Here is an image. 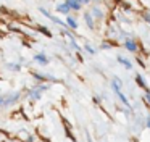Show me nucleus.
Segmentation results:
<instances>
[{
    "mask_svg": "<svg viewBox=\"0 0 150 142\" xmlns=\"http://www.w3.org/2000/svg\"><path fill=\"white\" fill-rule=\"evenodd\" d=\"M66 24H68V28H71V29H78V21H76L74 18H71V16L66 18Z\"/></svg>",
    "mask_w": 150,
    "mask_h": 142,
    "instance_id": "nucleus-8",
    "label": "nucleus"
},
{
    "mask_svg": "<svg viewBox=\"0 0 150 142\" xmlns=\"http://www.w3.org/2000/svg\"><path fill=\"white\" fill-rule=\"evenodd\" d=\"M34 58H36V60L39 61V63H42V65H47V63H49V58H47L44 53H39V55H36Z\"/></svg>",
    "mask_w": 150,
    "mask_h": 142,
    "instance_id": "nucleus-9",
    "label": "nucleus"
},
{
    "mask_svg": "<svg viewBox=\"0 0 150 142\" xmlns=\"http://www.w3.org/2000/svg\"><path fill=\"white\" fill-rule=\"evenodd\" d=\"M84 21H86V24H87L89 29H94L95 28V21H94V16H92L91 11H86L84 13Z\"/></svg>",
    "mask_w": 150,
    "mask_h": 142,
    "instance_id": "nucleus-2",
    "label": "nucleus"
},
{
    "mask_svg": "<svg viewBox=\"0 0 150 142\" xmlns=\"http://www.w3.org/2000/svg\"><path fill=\"white\" fill-rule=\"evenodd\" d=\"M147 124H149V128H150V119H147Z\"/></svg>",
    "mask_w": 150,
    "mask_h": 142,
    "instance_id": "nucleus-17",
    "label": "nucleus"
},
{
    "mask_svg": "<svg viewBox=\"0 0 150 142\" xmlns=\"http://www.w3.org/2000/svg\"><path fill=\"white\" fill-rule=\"evenodd\" d=\"M113 89H115V92H116V95L120 97V100L123 102V105L129 107V102H127L126 95H124V94L121 92V89H120V81H118V79H113Z\"/></svg>",
    "mask_w": 150,
    "mask_h": 142,
    "instance_id": "nucleus-1",
    "label": "nucleus"
},
{
    "mask_svg": "<svg viewBox=\"0 0 150 142\" xmlns=\"http://www.w3.org/2000/svg\"><path fill=\"white\" fill-rule=\"evenodd\" d=\"M57 11L63 13V15H68V13L71 11V8H69V6L66 5V2H65V3H58V5H57Z\"/></svg>",
    "mask_w": 150,
    "mask_h": 142,
    "instance_id": "nucleus-4",
    "label": "nucleus"
},
{
    "mask_svg": "<svg viewBox=\"0 0 150 142\" xmlns=\"http://www.w3.org/2000/svg\"><path fill=\"white\" fill-rule=\"evenodd\" d=\"M118 61H120L121 65H124V66H126L127 70H131V68H132V65H131V61H129V60H126V58H123L121 55L118 57Z\"/></svg>",
    "mask_w": 150,
    "mask_h": 142,
    "instance_id": "nucleus-10",
    "label": "nucleus"
},
{
    "mask_svg": "<svg viewBox=\"0 0 150 142\" xmlns=\"http://www.w3.org/2000/svg\"><path fill=\"white\" fill-rule=\"evenodd\" d=\"M124 45H126V48H127V50H131V52H137V44L132 40V39H126Z\"/></svg>",
    "mask_w": 150,
    "mask_h": 142,
    "instance_id": "nucleus-6",
    "label": "nucleus"
},
{
    "mask_svg": "<svg viewBox=\"0 0 150 142\" xmlns=\"http://www.w3.org/2000/svg\"><path fill=\"white\" fill-rule=\"evenodd\" d=\"M65 2H66V5H68L71 10H74V11H79V10H81L82 3L79 2V0H65Z\"/></svg>",
    "mask_w": 150,
    "mask_h": 142,
    "instance_id": "nucleus-3",
    "label": "nucleus"
},
{
    "mask_svg": "<svg viewBox=\"0 0 150 142\" xmlns=\"http://www.w3.org/2000/svg\"><path fill=\"white\" fill-rule=\"evenodd\" d=\"M18 99H20V94H15V95H13V94H10V95H7L4 105H11V103H15Z\"/></svg>",
    "mask_w": 150,
    "mask_h": 142,
    "instance_id": "nucleus-7",
    "label": "nucleus"
},
{
    "mask_svg": "<svg viewBox=\"0 0 150 142\" xmlns=\"http://www.w3.org/2000/svg\"><path fill=\"white\" fill-rule=\"evenodd\" d=\"M81 3H91V0H79Z\"/></svg>",
    "mask_w": 150,
    "mask_h": 142,
    "instance_id": "nucleus-16",
    "label": "nucleus"
},
{
    "mask_svg": "<svg viewBox=\"0 0 150 142\" xmlns=\"http://www.w3.org/2000/svg\"><path fill=\"white\" fill-rule=\"evenodd\" d=\"M91 13H92V16H94L95 19H103V11H102L100 8H97V6H92V10H91Z\"/></svg>",
    "mask_w": 150,
    "mask_h": 142,
    "instance_id": "nucleus-5",
    "label": "nucleus"
},
{
    "mask_svg": "<svg viewBox=\"0 0 150 142\" xmlns=\"http://www.w3.org/2000/svg\"><path fill=\"white\" fill-rule=\"evenodd\" d=\"M5 99H7V95H0V105H4L5 103Z\"/></svg>",
    "mask_w": 150,
    "mask_h": 142,
    "instance_id": "nucleus-15",
    "label": "nucleus"
},
{
    "mask_svg": "<svg viewBox=\"0 0 150 142\" xmlns=\"http://www.w3.org/2000/svg\"><path fill=\"white\" fill-rule=\"evenodd\" d=\"M8 68H10V70H15V71L20 70V66H18V65H8Z\"/></svg>",
    "mask_w": 150,
    "mask_h": 142,
    "instance_id": "nucleus-14",
    "label": "nucleus"
},
{
    "mask_svg": "<svg viewBox=\"0 0 150 142\" xmlns=\"http://www.w3.org/2000/svg\"><path fill=\"white\" fill-rule=\"evenodd\" d=\"M86 50H87L89 53H95V50H94V48L91 47V45H86Z\"/></svg>",
    "mask_w": 150,
    "mask_h": 142,
    "instance_id": "nucleus-13",
    "label": "nucleus"
},
{
    "mask_svg": "<svg viewBox=\"0 0 150 142\" xmlns=\"http://www.w3.org/2000/svg\"><path fill=\"white\" fill-rule=\"evenodd\" d=\"M136 81H137V82H139V86L145 87V82H144V79H142V77L139 76V74H137V76H136Z\"/></svg>",
    "mask_w": 150,
    "mask_h": 142,
    "instance_id": "nucleus-12",
    "label": "nucleus"
},
{
    "mask_svg": "<svg viewBox=\"0 0 150 142\" xmlns=\"http://www.w3.org/2000/svg\"><path fill=\"white\" fill-rule=\"evenodd\" d=\"M40 92H42V90H40L39 87H37V89H33V90H29V95L33 97V99H39V97H40Z\"/></svg>",
    "mask_w": 150,
    "mask_h": 142,
    "instance_id": "nucleus-11",
    "label": "nucleus"
}]
</instances>
